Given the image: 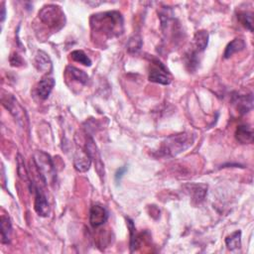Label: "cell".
I'll use <instances>...</instances> for the list:
<instances>
[{"label": "cell", "mask_w": 254, "mask_h": 254, "mask_svg": "<svg viewBox=\"0 0 254 254\" xmlns=\"http://www.w3.org/2000/svg\"><path fill=\"white\" fill-rule=\"evenodd\" d=\"M195 136L190 133H180L169 136L165 139L160 147L159 153L162 156L174 157L186 151L193 145Z\"/></svg>", "instance_id": "2"}, {"label": "cell", "mask_w": 254, "mask_h": 254, "mask_svg": "<svg viewBox=\"0 0 254 254\" xmlns=\"http://www.w3.org/2000/svg\"><path fill=\"white\" fill-rule=\"evenodd\" d=\"M92 165V159L86 149H82V148H79V149L77 150L75 157H74V167L78 172L84 173L90 170Z\"/></svg>", "instance_id": "10"}, {"label": "cell", "mask_w": 254, "mask_h": 254, "mask_svg": "<svg viewBox=\"0 0 254 254\" xmlns=\"http://www.w3.org/2000/svg\"><path fill=\"white\" fill-rule=\"evenodd\" d=\"M1 10H2V12H1V22H3V21H4V19H5V7H4V3H2V5H1Z\"/></svg>", "instance_id": "28"}, {"label": "cell", "mask_w": 254, "mask_h": 254, "mask_svg": "<svg viewBox=\"0 0 254 254\" xmlns=\"http://www.w3.org/2000/svg\"><path fill=\"white\" fill-rule=\"evenodd\" d=\"M238 20L240 24L248 29L250 32L253 31V14L250 12H239L238 14Z\"/></svg>", "instance_id": "23"}, {"label": "cell", "mask_w": 254, "mask_h": 254, "mask_svg": "<svg viewBox=\"0 0 254 254\" xmlns=\"http://www.w3.org/2000/svg\"><path fill=\"white\" fill-rule=\"evenodd\" d=\"M71 58L73 61L81 64L83 66L91 67L92 66V60L87 56V54L81 50H76L71 53Z\"/></svg>", "instance_id": "22"}, {"label": "cell", "mask_w": 254, "mask_h": 254, "mask_svg": "<svg viewBox=\"0 0 254 254\" xmlns=\"http://www.w3.org/2000/svg\"><path fill=\"white\" fill-rule=\"evenodd\" d=\"M66 72H67V75L70 77V79H72L73 80H76L78 82H80L82 84H87L89 79H90L89 76L83 71L79 70V69L72 67V66H69L67 68Z\"/></svg>", "instance_id": "18"}, {"label": "cell", "mask_w": 254, "mask_h": 254, "mask_svg": "<svg viewBox=\"0 0 254 254\" xmlns=\"http://www.w3.org/2000/svg\"><path fill=\"white\" fill-rule=\"evenodd\" d=\"M39 18L44 24L48 25L49 27L57 28L58 26L62 27L65 25V14H64L61 7L49 4L44 6L39 11Z\"/></svg>", "instance_id": "4"}, {"label": "cell", "mask_w": 254, "mask_h": 254, "mask_svg": "<svg viewBox=\"0 0 254 254\" xmlns=\"http://www.w3.org/2000/svg\"><path fill=\"white\" fill-rule=\"evenodd\" d=\"M234 103L237 105V109L240 114H245L252 110L253 96L251 94L248 95H237Z\"/></svg>", "instance_id": "14"}, {"label": "cell", "mask_w": 254, "mask_h": 254, "mask_svg": "<svg viewBox=\"0 0 254 254\" xmlns=\"http://www.w3.org/2000/svg\"><path fill=\"white\" fill-rule=\"evenodd\" d=\"M185 189L189 196L192 198L193 203L197 204L202 203L205 200L206 195L207 193V187L202 184H190L185 186Z\"/></svg>", "instance_id": "11"}, {"label": "cell", "mask_w": 254, "mask_h": 254, "mask_svg": "<svg viewBox=\"0 0 254 254\" xmlns=\"http://www.w3.org/2000/svg\"><path fill=\"white\" fill-rule=\"evenodd\" d=\"M245 48H246V44H245L244 40H242L240 38H236L235 40H232L230 43L226 46L225 51L223 53V58L229 59L232 55L243 51Z\"/></svg>", "instance_id": "16"}, {"label": "cell", "mask_w": 254, "mask_h": 254, "mask_svg": "<svg viewBox=\"0 0 254 254\" xmlns=\"http://www.w3.org/2000/svg\"><path fill=\"white\" fill-rule=\"evenodd\" d=\"M84 149H86V151L90 155L92 162H94V164L95 166V170H96L98 176L102 179L105 175L104 164L102 162L98 148L95 145V141H94V139L91 135H87V137H86V144H84Z\"/></svg>", "instance_id": "6"}, {"label": "cell", "mask_w": 254, "mask_h": 254, "mask_svg": "<svg viewBox=\"0 0 254 254\" xmlns=\"http://www.w3.org/2000/svg\"><path fill=\"white\" fill-rule=\"evenodd\" d=\"M10 64L13 67H21L23 66L24 61L18 54H12L10 57Z\"/></svg>", "instance_id": "26"}, {"label": "cell", "mask_w": 254, "mask_h": 254, "mask_svg": "<svg viewBox=\"0 0 254 254\" xmlns=\"http://www.w3.org/2000/svg\"><path fill=\"white\" fill-rule=\"evenodd\" d=\"M55 87V79L52 78H45L41 79L37 86V95L41 99H47Z\"/></svg>", "instance_id": "13"}, {"label": "cell", "mask_w": 254, "mask_h": 254, "mask_svg": "<svg viewBox=\"0 0 254 254\" xmlns=\"http://www.w3.org/2000/svg\"><path fill=\"white\" fill-rule=\"evenodd\" d=\"M34 65L36 67V69L39 72L42 73H50L52 71L53 65H52V61L50 59V57L48 56L47 53L43 52V51H38L36 56H35V60H34Z\"/></svg>", "instance_id": "12"}, {"label": "cell", "mask_w": 254, "mask_h": 254, "mask_svg": "<svg viewBox=\"0 0 254 254\" xmlns=\"http://www.w3.org/2000/svg\"><path fill=\"white\" fill-rule=\"evenodd\" d=\"M126 171H127V167H122V168H120L119 169V170H117V172H116V174H115V181L118 183L120 180H121V178L124 176V174L126 173Z\"/></svg>", "instance_id": "27"}, {"label": "cell", "mask_w": 254, "mask_h": 254, "mask_svg": "<svg viewBox=\"0 0 254 254\" xmlns=\"http://www.w3.org/2000/svg\"><path fill=\"white\" fill-rule=\"evenodd\" d=\"M194 44L198 52H203L208 44V33L205 30L198 31L194 37Z\"/></svg>", "instance_id": "19"}, {"label": "cell", "mask_w": 254, "mask_h": 254, "mask_svg": "<svg viewBox=\"0 0 254 254\" xmlns=\"http://www.w3.org/2000/svg\"><path fill=\"white\" fill-rule=\"evenodd\" d=\"M142 44V38L139 35H134L129 39L128 43H127V51L130 54H136L141 50Z\"/></svg>", "instance_id": "21"}, {"label": "cell", "mask_w": 254, "mask_h": 254, "mask_svg": "<svg viewBox=\"0 0 254 254\" xmlns=\"http://www.w3.org/2000/svg\"><path fill=\"white\" fill-rule=\"evenodd\" d=\"M109 220V211L100 205H94L90 210V223L94 228L103 225Z\"/></svg>", "instance_id": "9"}, {"label": "cell", "mask_w": 254, "mask_h": 254, "mask_svg": "<svg viewBox=\"0 0 254 254\" xmlns=\"http://www.w3.org/2000/svg\"><path fill=\"white\" fill-rule=\"evenodd\" d=\"M225 244L229 250H236L241 246V231L237 230L225 238Z\"/></svg>", "instance_id": "20"}, {"label": "cell", "mask_w": 254, "mask_h": 254, "mask_svg": "<svg viewBox=\"0 0 254 254\" xmlns=\"http://www.w3.org/2000/svg\"><path fill=\"white\" fill-rule=\"evenodd\" d=\"M33 160L42 181L53 184L56 179V169L51 156L44 151H36Z\"/></svg>", "instance_id": "3"}, {"label": "cell", "mask_w": 254, "mask_h": 254, "mask_svg": "<svg viewBox=\"0 0 254 254\" xmlns=\"http://www.w3.org/2000/svg\"><path fill=\"white\" fill-rule=\"evenodd\" d=\"M31 190H33L35 192V204H34L35 211L40 217H43V218L49 217L51 213V208L46 196L39 188L35 186L34 183H32Z\"/></svg>", "instance_id": "7"}, {"label": "cell", "mask_w": 254, "mask_h": 254, "mask_svg": "<svg viewBox=\"0 0 254 254\" xmlns=\"http://www.w3.org/2000/svg\"><path fill=\"white\" fill-rule=\"evenodd\" d=\"M236 138L241 144H250L253 142V131L248 125L238 126L236 131Z\"/></svg>", "instance_id": "15"}, {"label": "cell", "mask_w": 254, "mask_h": 254, "mask_svg": "<svg viewBox=\"0 0 254 254\" xmlns=\"http://www.w3.org/2000/svg\"><path fill=\"white\" fill-rule=\"evenodd\" d=\"M12 235V224L8 217L1 216V241L2 243L8 244L11 239Z\"/></svg>", "instance_id": "17"}, {"label": "cell", "mask_w": 254, "mask_h": 254, "mask_svg": "<svg viewBox=\"0 0 254 254\" xmlns=\"http://www.w3.org/2000/svg\"><path fill=\"white\" fill-rule=\"evenodd\" d=\"M91 26L94 32L105 37H117L123 33V17L118 11L96 13L91 18Z\"/></svg>", "instance_id": "1"}, {"label": "cell", "mask_w": 254, "mask_h": 254, "mask_svg": "<svg viewBox=\"0 0 254 254\" xmlns=\"http://www.w3.org/2000/svg\"><path fill=\"white\" fill-rule=\"evenodd\" d=\"M2 103L6 110L13 115L15 120H17L22 126H25V123L28 122V117L25 110L21 107L18 100L12 95H6L2 96Z\"/></svg>", "instance_id": "5"}, {"label": "cell", "mask_w": 254, "mask_h": 254, "mask_svg": "<svg viewBox=\"0 0 254 254\" xmlns=\"http://www.w3.org/2000/svg\"><path fill=\"white\" fill-rule=\"evenodd\" d=\"M187 66L189 68V71H194L196 70L197 66H198V59L196 57V53H190V55L187 56V61H186Z\"/></svg>", "instance_id": "25"}, {"label": "cell", "mask_w": 254, "mask_h": 254, "mask_svg": "<svg viewBox=\"0 0 254 254\" xmlns=\"http://www.w3.org/2000/svg\"><path fill=\"white\" fill-rule=\"evenodd\" d=\"M17 172H18V175L19 177L24 180V181H28L29 179V174L27 172V169L25 167V163H24V160L22 158V156L21 155H18L17 156Z\"/></svg>", "instance_id": "24"}, {"label": "cell", "mask_w": 254, "mask_h": 254, "mask_svg": "<svg viewBox=\"0 0 254 254\" xmlns=\"http://www.w3.org/2000/svg\"><path fill=\"white\" fill-rule=\"evenodd\" d=\"M149 80L160 83V84H169L171 82V77L168 73V70L165 68L163 64L156 60L152 69L149 73Z\"/></svg>", "instance_id": "8"}]
</instances>
